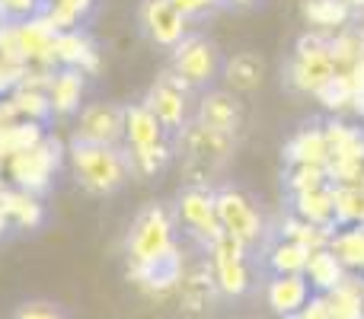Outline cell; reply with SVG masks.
Returning a JSON list of instances; mask_svg holds the SVG:
<instances>
[{
	"label": "cell",
	"instance_id": "ac0fdd59",
	"mask_svg": "<svg viewBox=\"0 0 364 319\" xmlns=\"http://www.w3.org/2000/svg\"><path fill=\"white\" fill-rule=\"evenodd\" d=\"M262 74H265L262 58L252 55V51H240V55H233L224 61L220 80L227 83L230 93H252V90L262 83Z\"/></svg>",
	"mask_w": 364,
	"mask_h": 319
},
{
	"label": "cell",
	"instance_id": "8992f818",
	"mask_svg": "<svg viewBox=\"0 0 364 319\" xmlns=\"http://www.w3.org/2000/svg\"><path fill=\"white\" fill-rule=\"evenodd\" d=\"M179 217H182V224H186V233L205 252H211L214 243L224 237V230H220V224H218V211H214L211 188L188 185L179 198Z\"/></svg>",
	"mask_w": 364,
	"mask_h": 319
},
{
	"label": "cell",
	"instance_id": "d590c367",
	"mask_svg": "<svg viewBox=\"0 0 364 319\" xmlns=\"http://www.w3.org/2000/svg\"><path fill=\"white\" fill-rule=\"evenodd\" d=\"M224 4H240V6H246V4H252V0H224Z\"/></svg>",
	"mask_w": 364,
	"mask_h": 319
},
{
	"label": "cell",
	"instance_id": "4dcf8cb0",
	"mask_svg": "<svg viewBox=\"0 0 364 319\" xmlns=\"http://www.w3.org/2000/svg\"><path fill=\"white\" fill-rule=\"evenodd\" d=\"M13 109L23 115H32V119H38V115H48L51 112V102L48 96L36 93V90H19L16 96H13Z\"/></svg>",
	"mask_w": 364,
	"mask_h": 319
},
{
	"label": "cell",
	"instance_id": "d6a6232c",
	"mask_svg": "<svg viewBox=\"0 0 364 319\" xmlns=\"http://www.w3.org/2000/svg\"><path fill=\"white\" fill-rule=\"evenodd\" d=\"M224 4V0H173V6L182 13V19H201V16H208V13H214L218 6Z\"/></svg>",
	"mask_w": 364,
	"mask_h": 319
},
{
	"label": "cell",
	"instance_id": "f35d334b",
	"mask_svg": "<svg viewBox=\"0 0 364 319\" xmlns=\"http://www.w3.org/2000/svg\"><path fill=\"white\" fill-rule=\"evenodd\" d=\"M282 319H301V316H297V313H294V316H282Z\"/></svg>",
	"mask_w": 364,
	"mask_h": 319
},
{
	"label": "cell",
	"instance_id": "4316f807",
	"mask_svg": "<svg viewBox=\"0 0 364 319\" xmlns=\"http://www.w3.org/2000/svg\"><path fill=\"white\" fill-rule=\"evenodd\" d=\"M173 153L176 151H173L170 141H160V144H151V147H138L128 157H132V169H138L141 175H154L173 160Z\"/></svg>",
	"mask_w": 364,
	"mask_h": 319
},
{
	"label": "cell",
	"instance_id": "30bf717a",
	"mask_svg": "<svg viewBox=\"0 0 364 319\" xmlns=\"http://www.w3.org/2000/svg\"><path fill=\"white\" fill-rule=\"evenodd\" d=\"M192 121L211 128V131L233 134L237 138L240 125H243V106H240V99L230 90H205L198 96V102H195Z\"/></svg>",
	"mask_w": 364,
	"mask_h": 319
},
{
	"label": "cell",
	"instance_id": "7c38bea8",
	"mask_svg": "<svg viewBox=\"0 0 364 319\" xmlns=\"http://www.w3.org/2000/svg\"><path fill=\"white\" fill-rule=\"evenodd\" d=\"M265 297H269V307L278 316H294L310 303L314 291H310V281L304 275H275L265 288Z\"/></svg>",
	"mask_w": 364,
	"mask_h": 319
},
{
	"label": "cell",
	"instance_id": "277c9868",
	"mask_svg": "<svg viewBox=\"0 0 364 319\" xmlns=\"http://www.w3.org/2000/svg\"><path fill=\"white\" fill-rule=\"evenodd\" d=\"M214 211H218V224L227 237H233L240 246H246V252H252L256 246H262V217L252 207V201L237 188H218L214 192Z\"/></svg>",
	"mask_w": 364,
	"mask_h": 319
},
{
	"label": "cell",
	"instance_id": "4fadbf2b",
	"mask_svg": "<svg viewBox=\"0 0 364 319\" xmlns=\"http://www.w3.org/2000/svg\"><path fill=\"white\" fill-rule=\"evenodd\" d=\"M333 77H336V64L329 55H323V58H297L294 55V61L288 64V83L294 90H301V93L316 96Z\"/></svg>",
	"mask_w": 364,
	"mask_h": 319
},
{
	"label": "cell",
	"instance_id": "f1b7e54d",
	"mask_svg": "<svg viewBox=\"0 0 364 319\" xmlns=\"http://www.w3.org/2000/svg\"><path fill=\"white\" fill-rule=\"evenodd\" d=\"M326 185H333L326 166H291L288 169V192L291 195L316 192V188H326Z\"/></svg>",
	"mask_w": 364,
	"mask_h": 319
},
{
	"label": "cell",
	"instance_id": "74e56055",
	"mask_svg": "<svg viewBox=\"0 0 364 319\" xmlns=\"http://www.w3.org/2000/svg\"><path fill=\"white\" fill-rule=\"evenodd\" d=\"M4 224H6V214H4V207H0V230H4Z\"/></svg>",
	"mask_w": 364,
	"mask_h": 319
},
{
	"label": "cell",
	"instance_id": "8fae6325",
	"mask_svg": "<svg viewBox=\"0 0 364 319\" xmlns=\"http://www.w3.org/2000/svg\"><path fill=\"white\" fill-rule=\"evenodd\" d=\"M55 169H58V144H51V141L32 147V151L16 153L10 163V173H13V179H16V185L29 195L42 192Z\"/></svg>",
	"mask_w": 364,
	"mask_h": 319
},
{
	"label": "cell",
	"instance_id": "e575fe53",
	"mask_svg": "<svg viewBox=\"0 0 364 319\" xmlns=\"http://www.w3.org/2000/svg\"><path fill=\"white\" fill-rule=\"evenodd\" d=\"M297 316H301V319H333V313H329V301L323 294L310 297V303Z\"/></svg>",
	"mask_w": 364,
	"mask_h": 319
},
{
	"label": "cell",
	"instance_id": "83f0119b",
	"mask_svg": "<svg viewBox=\"0 0 364 319\" xmlns=\"http://www.w3.org/2000/svg\"><path fill=\"white\" fill-rule=\"evenodd\" d=\"M0 207H4L6 217H16L19 224H38V217H42V207L36 205V198H32L29 192H4L0 195Z\"/></svg>",
	"mask_w": 364,
	"mask_h": 319
},
{
	"label": "cell",
	"instance_id": "484cf974",
	"mask_svg": "<svg viewBox=\"0 0 364 319\" xmlns=\"http://www.w3.org/2000/svg\"><path fill=\"white\" fill-rule=\"evenodd\" d=\"M316 99H320L323 106L329 109V112H342V109H348L355 102L352 74H342V70H336V77L320 90V93H316Z\"/></svg>",
	"mask_w": 364,
	"mask_h": 319
},
{
	"label": "cell",
	"instance_id": "d4e9b609",
	"mask_svg": "<svg viewBox=\"0 0 364 319\" xmlns=\"http://www.w3.org/2000/svg\"><path fill=\"white\" fill-rule=\"evenodd\" d=\"M329 252H333L346 269L364 271V224L336 230L333 237H329Z\"/></svg>",
	"mask_w": 364,
	"mask_h": 319
},
{
	"label": "cell",
	"instance_id": "1f68e13d",
	"mask_svg": "<svg viewBox=\"0 0 364 319\" xmlns=\"http://www.w3.org/2000/svg\"><path fill=\"white\" fill-rule=\"evenodd\" d=\"M13 319H68V313L51 301H26L23 307L13 313Z\"/></svg>",
	"mask_w": 364,
	"mask_h": 319
},
{
	"label": "cell",
	"instance_id": "7402d4cb",
	"mask_svg": "<svg viewBox=\"0 0 364 319\" xmlns=\"http://www.w3.org/2000/svg\"><path fill=\"white\" fill-rule=\"evenodd\" d=\"M125 138L132 141V151H138V147H151L166 141V134L160 128V121L151 115V109L141 102V106L125 109Z\"/></svg>",
	"mask_w": 364,
	"mask_h": 319
},
{
	"label": "cell",
	"instance_id": "52a82bcc",
	"mask_svg": "<svg viewBox=\"0 0 364 319\" xmlns=\"http://www.w3.org/2000/svg\"><path fill=\"white\" fill-rule=\"evenodd\" d=\"M211 265H214V281L218 291L227 297H240L250 291L252 275L246 265V246H240L233 237H220L211 249Z\"/></svg>",
	"mask_w": 364,
	"mask_h": 319
},
{
	"label": "cell",
	"instance_id": "e0dca14e",
	"mask_svg": "<svg viewBox=\"0 0 364 319\" xmlns=\"http://www.w3.org/2000/svg\"><path fill=\"white\" fill-rule=\"evenodd\" d=\"M179 291H182V307H186L188 313L205 310L208 301L214 297V291H218V281H214V265L211 262H198V265H192L188 271H182Z\"/></svg>",
	"mask_w": 364,
	"mask_h": 319
},
{
	"label": "cell",
	"instance_id": "ba28073f",
	"mask_svg": "<svg viewBox=\"0 0 364 319\" xmlns=\"http://www.w3.org/2000/svg\"><path fill=\"white\" fill-rule=\"evenodd\" d=\"M125 138V109L112 102H93L80 112L74 141L77 144H100V147H119Z\"/></svg>",
	"mask_w": 364,
	"mask_h": 319
},
{
	"label": "cell",
	"instance_id": "3957f363",
	"mask_svg": "<svg viewBox=\"0 0 364 319\" xmlns=\"http://www.w3.org/2000/svg\"><path fill=\"white\" fill-rule=\"evenodd\" d=\"M224 61L227 58L220 55V48L208 36H186L173 48V74L186 87L201 90V93L224 74Z\"/></svg>",
	"mask_w": 364,
	"mask_h": 319
},
{
	"label": "cell",
	"instance_id": "836d02e7",
	"mask_svg": "<svg viewBox=\"0 0 364 319\" xmlns=\"http://www.w3.org/2000/svg\"><path fill=\"white\" fill-rule=\"evenodd\" d=\"M329 55V38L320 32H307L297 38V58H323Z\"/></svg>",
	"mask_w": 364,
	"mask_h": 319
},
{
	"label": "cell",
	"instance_id": "8d00e7d4",
	"mask_svg": "<svg viewBox=\"0 0 364 319\" xmlns=\"http://www.w3.org/2000/svg\"><path fill=\"white\" fill-rule=\"evenodd\" d=\"M348 6H352V10L355 6H364V0H348Z\"/></svg>",
	"mask_w": 364,
	"mask_h": 319
},
{
	"label": "cell",
	"instance_id": "5b68a950",
	"mask_svg": "<svg viewBox=\"0 0 364 319\" xmlns=\"http://www.w3.org/2000/svg\"><path fill=\"white\" fill-rule=\"evenodd\" d=\"M188 93H192V87H186V83L179 80L176 74H164L157 83L151 87V93H147L144 106L151 109V115L160 121V128H164L166 141H176V134L182 128L188 125Z\"/></svg>",
	"mask_w": 364,
	"mask_h": 319
},
{
	"label": "cell",
	"instance_id": "5bb4252c",
	"mask_svg": "<svg viewBox=\"0 0 364 319\" xmlns=\"http://www.w3.org/2000/svg\"><path fill=\"white\" fill-rule=\"evenodd\" d=\"M294 217H301L304 224L320 227L326 233H336V205H333V185L316 188V192L294 195Z\"/></svg>",
	"mask_w": 364,
	"mask_h": 319
},
{
	"label": "cell",
	"instance_id": "9c48e42d",
	"mask_svg": "<svg viewBox=\"0 0 364 319\" xmlns=\"http://www.w3.org/2000/svg\"><path fill=\"white\" fill-rule=\"evenodd\" d=\"M141 29L160 48H176L188 36V23L173 6V0H144L141 4Z\"/></svg>",
	"mask_w": 364,
	"mask_h": 319
},
{
	"label": "cell",
	"instance_id": "cb8c5ba5",
	"mask_svg": "<svg viewBox=\"0 0 364 319\" xmlns=\"http://www.w3.org/2000/svg\"><path fill=\"white\" fill-rule=\"evenodd\" d=\"M307 259H310L307 246L291 243V239H278L272 249H265V265L272 269V278L275 275H304Z\"/></svg>",
	"mask_w": 364,
	"mask_h": 319
},
{
	"label": "cell",
	"instance_id": "9a60e30c",
	"mask_svg": "<svg viewBox=\"0 0 364 319\" xmlns=\"http://www.w3.org/2000/svg\"><path fill=\"white\" fill-rule=\"evenodd\" d=\"M288 166H326L329 163V144L323 128H304L284 147Z\"/></svg>",
	"mask_w": 364,
	"mask_h": 319
},
{
	"label": "cell",
	"instance_id": "6da1fadb",
	"mask_svg": "<svg viewBox=\"0 0 364 319\" xmlns=\"http://www.w3.org/2000/svg\"><path fill=\"white\" fill-rule=\"evenodd\" d=\"M70 163L87 192L109 195L125 185L132 173V157L119 147H100V144H77L70 147Z\"/></svg>",
	"mask_w": 364,
	"mask_h": 319
},
{
	"label": "cell",
	"instance_id": "44dd1931",
	"mask_svg": "<svg viewBox=\"0 0 364 319\" xmlns=\"http://www.w3.org/2000/svg\"><path fill=\"white\" fill-rule=\"evenodd\" d=\"M326 144H329V160H348V163H364V128L342 125V121H329L326 128Z\"/></svg>",
	"mask_w": 364,
	"mask_h": 319
},
{
	"label": "cell",
	"instance_id": "603a6c76",
	"mask_svg": "<svg viewBox=\"0 0 364 319\" xmlns=\"http://www.w3.org/2000/svg\"><path fill=\"white\" fill-rule=\"evenodd\" d=\"M301 13H304V19H307L310 26H316L320 32H336L352 19L348 0H304Z\"/></svg>",
	"mask_w": 364,
	"mask_h": 319
},
{
	"label": "cell",
	"instance_id": "d6986e66",
	"mask_svg": "<svg viewBox=\"0 0 364 319\" xmlns=\"http://www.w3.org/2000/svg\"><path fill=\"white\" fill-rule=\"evenodd\" d=\"M51 58H58L64 67H77V70L96 67V48L90 42V36H83L80 29L58 32L55 45H51Z\"/></svg>",
	"mask_w": 364,
	"mask_h": 319
},
{
	"label": "cell",
	"instance_id": "7a4b0ae2",
	"mask_svg": "<svg viewBox=\"0 0 364 319\" xmlns=\"http://www.w3.org/2000/svg\"><path fill=\"white\" fill-rule=\"evenodd\" d=\"M173 217L166 214V207L151 205L134 217L132 233H128V259H132V269H144L154 265L166 256L170 249H176V239H173Z\"/></svg>",
	"mask_w": 364,
	"mask_h": 319
},
{
	"label": "cell",
	"instance_id": "ffe728a7",
	"mask_svg": "<svg viewBox=\"0 0 364 319\" xmlns=\"http://www.w3.org/2000/svg\"><path fill=\"white\" fill-rule=\"evenodd\" d=\"M80 96H83V70L64 67L58 77H51V87H48L51 112H58V115L77 112L80 109Z\"/></svg>",
	"mask_w": 364,
	"mask_h": 319
},
{
	"label": "cell",
	"instance_id": "2e32d148",
	"mask_svg": "<svg viewBox=\"0 0 364 319\" xmlns=\"http://www.w3.org/2000/svg\"><path fill=\"white\" fill-rule=\"evenodd\" d=\"M304 278L310 281V291H316V294H333L336 288H339L342 281H346V265L339 262V259L326 249H314L307 259V269H304Z\"/></svg>",
	"mask_w": 364,
	"mask_h": 319
},
{
	"label": "cell",
	"instance_id": "f546056e",
	"mask_svg": "<svg viewBox=\"0 0 364 319\" xmlns=\"http://www.w3.org/2000/svg\"><path fill=\"white\" fill-rule=\"evenodd\" d=\"M45 10V0H0V16L10 19L13 26L26 23V19H36Z\"/></svg>",
	"mask_w": 364,
	"mask_h": 319
}]
</instances>
